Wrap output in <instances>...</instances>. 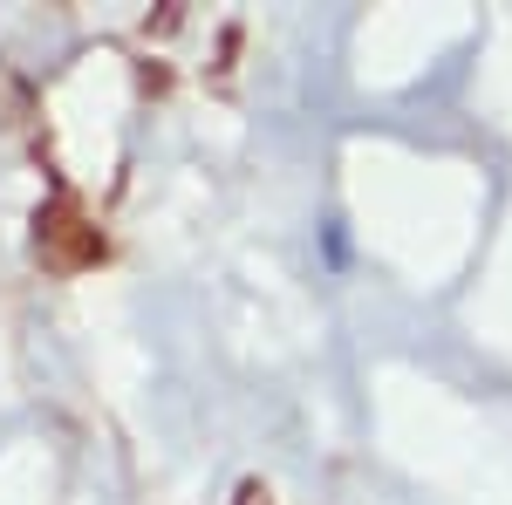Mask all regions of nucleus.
I'll list each match as a JSON object with an SVG mask.
<instances>
[{"mask_svg":"<svg viewBox=\"0 0 512 505\" xmlns=\"http://www.w3.org/2000/svg\"><path fill=\"white\" fill-rule=\"evenodd\" d=\"M321 246H328V267H342V260H349V233H342V219H328Z\"/></svg>","mask_w":512,"mask_h":505,"instance_id":"f257e3e1","label":"nucleus"}]
</instances>
